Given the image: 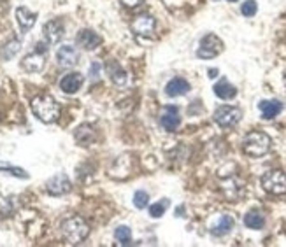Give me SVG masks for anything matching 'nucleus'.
<instances>
[{
	"label": "nucleus",
	"mask_w": 286,
	"mask_h": 247,
	"mask_svg": "<svg viewBox=\"0 0 286 247\" xmlns=\"http://www.w3.org/2000/svg\"><path fill=\"white\" fill-rule=\"evenodd\" d=\"M32 112L35 114L39 121L42 123H55L60 117V104L49 95H39L35 98H32L30 102Z\"/></svg>",
	"instance_id": "obj_1"
},
{
	"label": "nucleus",
	"mask_w": 286,
	"mask_h": 247,
	"mask_svg": "<svg viewBox=\"0 0 286 247\" xmlns=\"http://www.w3.org/2000/svg\"><path fill=\"white\" fill-rule=\"evenodd\" d=\"M62 233L69 244H79L83 242L90 233L88 223L79 216H72L62 223Z\"/></svg>",
	"instance_id": "obj_2"
},
{
	"label": "nucleus",
	"mask_w": 286,
	"mask_h": 247,
	"mask_svg": "<svg viewBox=\"0 0 286 247\" xmlns=\"http://www.w3.org/2000/svg\"><path fill=\"white\" fill-rule=\"evenodd\" d=\"M244 153L253 158H260V156L267 155L270 149V137L263 132H249L244 137Z\"/></svg>",
	"instance_id": "obj_3"
},
{
	"label": "nucleus",
	"mask_w": 286,
	"mask_h": 247,
	"mask_svg": "<svg viewBox=\"0 0 286 247\" xmlns=\"http://www.w3.org/2000/svg\"><path fill=\"white\" fill-rule=\"evenodd\" d=\"M221 51H223V41L214 34H207L200 39L197 56L200 60H211V58H216Z\"/></svg>",
	"instance_id": "obj_4"
},
{
	"label": "nucleus",
	"mask_w": 286,
	"mask_h": 247,
	"mask_svg": "<svg viewBox=\"0 0 286 247\" xmlns=\"http://www.w3.org/2000/svg\"><path fill=\"white\" fill-rule=\"evenodd\" d=\"M262 188L270 195H285L286 193V174L281 170H269L262 177Z\"/></svg>",
	"instance_id": "obj_5"
},
{
	"label": "nucleus",
	"mask_w": 286,
	"mask_h": 247,
	"mask_svg": "<svg viewBox=\"0 0 286 247\" xmlns=\"http://www.w3.org/2000/svg\"><path fill=\"white\" fill-rule=\"evenodd\" d=\"M213 117H214L216 125H219L221 128H232L240 121L242 112L239 107H234V105H219Z\"/></svg>",
	"instance_id": "obj_6"
},
{
	"label": "nucleus",
	"mask_w": 286,
	"mask_h": 247,
	"mask_svg": "<svg viewBox=\"0 0 286 247\" xmlns=\"http://www.w3.org/2000/svg\"><path fill=\"white\" fill-rule=\"evenodd\" d=\"M46 189L53 197H62V195H67L72 189V182L65 174H56L46 182Z\"/></svg>",
	"instance_id": "obj_7"
},
{
	"label": "nucleus",
	"mask_w": 286,
	"mask_h": 247,
	"mask_svg": "<svg viewBox=\"0 0 286 247\" xmlns=\"http://www.w3.org/2000/svg\"><path fill=\"white\" fill-rule=\"evenodd\" d=\"M156 28V21L149 14H141L134 20L132 23V30H134L135 35H141V37H151L155 34Z\"/></svg>",
	"instance_id": "obj_8"
},
{
	"label": "nucleus",
	"mask_w": 286,
	"mask_h": 247,
	"mask_svg": "<svg viewBox=\"0 0 286 247\" xmlns=\"http://www.w3.org/2000/svg\"><path fill=\"white\" fill-rule=\"evenodd\" d=\"M56 62L62 68H71L74 67L77 62H79V51L74 46H62L58 51H56Z\"/></svg>",
	"instance_id": "obj_9"
},
{
	"label": "nucleus",
	"mask_w": 286,
	"mask_h": 247,
	"mask_svg": "<svg viewBox=\"0 0 286 247\" xmlns=\"http://www.w3.org/2000/svg\"><path fill=\"white\" fill-rule=\"evenodd\" d=\"M44 39H46L48 44H58L62 41V37L65 35V26H63V21L62 20H51L48 21L44 28Z\"/></svg>",
	"instance_id": "obj_10"
},
{
	"label": "nucleus",
	"mask_w": 286,
	"mask_h": 247,
	"mask_svg": "<svg viewBox=\"0 0 286 247\" xmlns=\"http://www.w3.org/2000/svg\"><path fill=\"white\" fill-rule=\"evenodd\" d=\"M160 125L167 132L177 130V126L181 125V117H179V111H177L176 105H165L160 116Z\"/></svg>",
	"instance_id": "obj_11"
},
{
	"label": "nucleus",
	"mask_w": 286,
	"mask_h": 247,
	"mask_svg": "<svg viewBox=\"0 0 286 247\" xmlns=\"http://www.w3.org/2000/svg\"><path fill=\"white\" fill-rule=\"evenodd\" d=\"M44 58H46V53H41V51L35 49L34 53H30V55H26L25 58L21 60V67L25 68L26 72H30V74H37L46 65Z\"/></svg>",
	"instance_id": "obj_12"
},
{
	"label": "nucleus",
	"mask_w": 286,
	"mask_h": 247,
	"mask_svg": "<svg viewBox=\"0 0 286 247\" xmlns=\"http://www.w3.org/2000/svg\"><path fill=\"white\" fill-rule=\"evenodd\" d=\"M76 42H77V46H81L83 49L93 51V49H97V47L102 44V37L97 34V32L84 28V30H81L79 34H77Z\"/></svg>",
	"instance_id": "obj_13"
},
{
	"label": "nucleus",
	"mask_w": 286,
	"mask_h": 247,
	"mask_svg": "<svg viewBox=\"0 0 286 247\" xmlns=\"http://www.w3.org/2000/svg\"><path fill=\"white\" fill-rule=\"evenodd\" d=\"M83 83H84L83 74H79V72H71V74L62 77V81H60V90H62L63 93H67V95H74V93H77L81 90Z\"/></svg>",
	"instance_id": "obj_14"
},
{
	"label": "nucleus",
	"mask_w": 286,
	"mask_h": 247,
	"mask_svg": "<svg viewBox=\"0 0 286 247\" xmlns=\"http://www.w3.org/2000/svg\"><path fill=\"white\" fill-rule=\"evenodd\" d=\"M190 83L185 79V77H172V79L168 81L167 86H165V93L167 96L170 98H176V96H183L190 91Z\"/></svg>",
	"instance_id": "obj_15"
},
{
	"label": "nucleus",
	"mask_w": 286,
	"mask_h": 247,
	"mask_svg": "<svg viewBox=\"0 0 286 247\" xmlns=\"http://www.w3.org/2000/svg\"><path fill=\"white\" fill-rule=\"evenodd\" d=\"M74 138H76V142L79 146L88 147L95 142L97 135H95V130H93L92 125H79L76 128V132H74Z\"/></svg>",
	"instance_id": "obj_16"
},
{
	"label": "nucleus",
	"mask_w": 286,
	"mask_h": 247,
	"mask_svg": "<svg viewBox=\"0 0 286 247\" xmlns=\"http://www.w3.org/2000/svg\"><path fill=\"white\" fill-rule=\"evenodd\" d=\"M16 21H18V25H20L21 32H28V30L35 25L37 14L28 11L26 7H18L16 9Z\"/></svg>",
	"instance_id": "obj_17"
},
{
	"label": "nucleus",
	"mask_w": 286,
	"mask_h": 247,
	"mask_svg": "<svg viewBox=\"0 0 286 247\" xmlns=\"http://www.w3.org/2000/svg\"><path fill=\"white\" fill-rule=\"evenodd\" d=\"M214 95L219 96L221 100H232L237 95V88L223 77L214 84Z\"/></svg>",
	"instance_id": "obj_18"
},
{
	"label": "nucleus",
	"mask_w": 286,
	"mask_h": 247,
	"mask_svg": "<svg viewBox=\"0 0 286 247\" xmlns=\"http://www.w3.org/2000/svg\"><path fill=\"white\" fill-rule=\"evenodd\" d=\"M234 225H236L234 218H232V216H228V214H223V216L219 218V221L216 223L214 226L211 228V233L214 235V237H225V235H228L232 231Z\"/></svg>",
	"instance_id": "obj_19"
},
{
	"label": "nucleus",
	"mask_w": 286,
	"mask_h": 247,
	"mask_svg": "<svg viewBox=\"0 0 286 247\" xmlns=\"http://www.w3.org/2000/svg\"><path fill=\"white\" fill-rule=\"evenodd\" d=\"M258 107H260L262 116L265 119H274L283 111V104L279 100H262Z\"/></svg>",
	"instance_id": "obj_20"
},
{
	"label": "nucleus",
	"mask_w": 286,
	"mask_h": 247,
	"mask_svg": "<svg viewBox=\"0 0 286 247\" xmlns=\"http://www.w3.org/2000/svg\"><path fill=\"white\" fill-rule=\"evenodd\" d=\"M244 225L251 230H262L265 226V216L260 210H249L244 216Z\"/></svg>",
	"instance_id": "obj_21"
},
{
	"label": "nucleus",
	"mask_w": 286,
	"mask_h": 247,
	"mask_svg": "<svg viewBox=\"0 0 286 247\" xmlns=\"http://www.w3.org/2000/svg\"><path fill=\"white\" fill-rule=\"evenodd\" d=\"M109 76H111V81H113L116 86H125L126 84V72L123 70L119 65H116V63H113L111 65V68H109Z\"/></svg>",
	"instance_id": "obj_22"
},
{
	"label": "nucleus",
	"mask_w": 286,
	"mask_h": 247,
	"mask_svg": "<svg viewBox=\"0 0 286 247\" xmlns=\"http://www.w3.org/2000/svg\"><path fill=\"white\" fill-rule=\"evenodd\" d=\"M168 205H170V200H168V198H162L160 202L151 203V205H149V216L155 219L162 218V216L165 214V210L168 209Z\"/></svg>",
	"instance_id": "obj_23"
},
{
	"label": "nucleus",
	"mask_w": 286,
	"mask_h": 247,
	"mask_svg": "<svg viewBox=\"0 0 286 247\" xmlns=\"http://www.w3.org/2000/svg\"><path fill=\"white\" fill-rule=\"evenodd\" d=\"M0 172L2 174H9V176H14L18 179H28V172L20 167H14L11 163H0Z\"/></svg>",
	"instance_id": "obj_24"
},
{
	"label": "nucleus",
	"mask_w": 286,
	"mask_h": 247,
	"mask_svg": "<svg viewBox=\"0 0 286 247\" xmlns=\"http://www.w3.org/2000/svg\"><path fill=\"white\" fill-rule=\"evenodd\" d=\"M114 239L121 246H130L132 244V231L128 226H118L114 230Z\"/></svg>",
	"instance_id": "obj_25"
},
{
	"label": "nucleus",
	"mask_w": 286,
	"mask_h": 247,
	"mask_svg": "<svg viewBox=\"0 0 286 247\" xmlns=\"http://www.w3.org/2000/svg\"><path fill=\"white\" fill-rule=\"evenodd\" d=\"M18 51H20V41H11L9 44H5V46L2 47L0 56H2L4 60H9V58H13Z\"/></svg>",
	"instance_id": "obj_26"
},
{
	"label": "nucleus",
	"mask_w": 286,
	"mask_h": 247,
	"mask_svg": "<svg viewBox=\"0 0 286 247\" xmlns=\"http://www.w3.org/2000/svg\"><path fill=\"white\" fill-rule=\"evenodd\" d=\"M134 205L137 209H146L149 205V195H147L144 189H139V191H135L134 195Z\"/></svg>",
	"instance_id": "obj_27"
},
{
	"label": "nucleus",
	"mask_w": 286,
	"mask_h": 247,
	"mask_svg": "<svg viewBox=\"0 0 286 247\" xmlns=\"http://www.w3.org/2000/svg\"><path fill=\"white\" fill-rule=\"evenodd\" d=\"M258 11V4L255 0H246L244 4L240 5V13L244 14L246 18H253Z\"/></svg>",
	"instance_id": "obj_28"
},
{
	"label": "nucleus",
	"mask_w": 286,
	"mask_h": 247,
	"mask_svg": "<svg viewBox=\"0 0 286 247\" xmlns=\"http://www.w3.org/2000/svg\"><path fill=\"white\" fill-rule=\"evenodd\" d=\"M0 214H2V216L13 214V205H11V202H9L4 195H0Z\"/></svg>",
	"instance_id": "obj_29"
},
{
	"label": "nucleus",
	"mask_w": 286,
	"mask_h": 247,
	"mask_svg": "<svg viewBox=\"0 0 286 247\" xmlns=\"http://www.w3.org/2000/svg\"><path fill=\"white\" fill-rule=\"evenodd\" d=\"M90 79L92 81L100 79V63L98 62H93L92 65H90Z\"/></svg>",
	"instance_id": "obj_30"
},
{
	"label": "nucleus",
	"mask_w": 286,
	"mask_h": 247,
	"mask_svg": "<svg viewBox=\"0 0 286 247\" xmlns=\"http://www.w3.org/2000/svg\"><path fill=\"white\" fill-rule=\"evenodd\" d=\"M121 4L125 7H137V5L144 4V0H121Z\"/></svg>",
	"instance_id": "obj_31"
},
{
	"label": "nucleus",
	"mask_w": 286,
	"mask_h": 247,
	"mask_svg": "<svg viewBox=\"0 0 286 247\" xmlns=\"http://www.w3.org/2000/svg\"><path fill=\"white\" fill-rule=\"evenodd\" d=\"M218 68H209V77H211V79H214V77L216 76H218Z\"/></svg>",
	"instance_id": "obj_32"
},
{
	"label": "nucleus",
	"mask_w": 286,
	"mask_h": 247,
	"mask_svg": "<svg viewBox=\"0 0 286 247\" xmlns=\"http://www.w3.org/2000/svg\"><path fill=\"white\" fill-rule=\"evenodd\" d=\"M228 2H237V0H228Z\"/></svg>",
	"instance_id": "obj_33"
},
{
	"label": "nucleus",
	"mask_w": 286,
	"mask_h": 247,
	"mask_svg": "<svg viewBox=\"0 0 286 247\" xmlns=\"http://www.w3.org/2000/svg\"><path fill=\"white\" fill-rule=\"evenodd\" d=\"M285 84H286V76H285Z\"/></svg>",
	"instance_id": "obj_34"
}]
</instances>
